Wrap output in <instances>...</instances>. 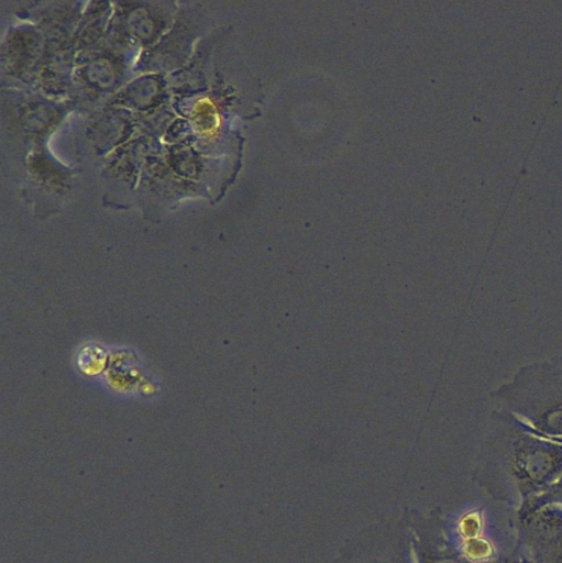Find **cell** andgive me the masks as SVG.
<instances>
[{"mask_svg":"<svg viewBox=\"0 0 562 563\" xmlns=\"http://www.w3.org/2000/svg\"><path fill=\"white\" fill-rule=\"evenodd\" d=\"M497 397L543 433L562 435V356L526 367Z\"/></svg>","mask_w":562,"mask_h":563,"instance_id":"1","label":"cell"},{"mask_svg":"<svg viewBox=\"0 0 562 563\" xmlns=\"http://www.w3.org/2000/svg\"><path fill=\"white\" fill-rule=\"evenodd\" d=\"M508 464L520 503L540 495L562 476V445L532 434L516 433Z\"/></svg>","mask_w":562,"mask_h":563,"instance_id":"2","label":"cell"},{"mask_svg":"<svg viewBox=\"0 0 562 563\" xmlns=\"http://www.w3.org/2000/svg\"><path fill=\"white\" fill-rule=\"evenodd\" d=\"M516 521L521 556L531 563H562V506L547 505Z\"/></svg>","mask_w":562,"mask_h":563,"instance_id":"3","label":"cell"},{"mask_svg":"<svg viewBox=\"0 0 562 563\" xmlns=\"http://www.w3.org/2000/svg\"><path fill=\"white\" fill-rule=\"evenodd\" d=\"M547 505L562 506V476L546 492L530 498L529 500L520 503L516 520H520Z\"/></svg>","mask_w":562,"mask_h":563,"instance_id":"4","label":"cell"},{"mask_svg":"<svg viewBox=\"0 0 562 563\" xmlns=\"http://www.w3.org/2000/svg\"><path fill=\"white\" fill-rule=\"evenodd\" d=\"M521 555L515 547L510 551H496L492 554L476 558V559H464L463 563H520Z\"/></svg>","mask_w":562,"mask_h":563,"instance_id":"5","label":"cell"},{"mask_svg":"<svg viewBox=\"0 0 562 563\" xmlns=\"http://www.w3.org/2000/svg\"><path fill=\"white\" fill-rule=\"evenodd\" d=\"M520 563H531L527 558L521 556Z\"/></svg>","mask_w":562,"mask_h":563,"instance_id":"6","label":"cell"}]
</instances>
